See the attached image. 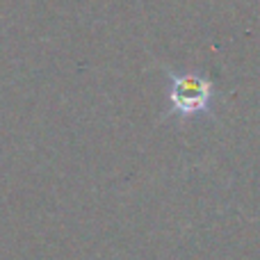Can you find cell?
I'll use <instances>...</instances> for the list:
<instances>
[{
	"instance_id": "obj_1",
	"label": "cell",
	"mask_w": 260,
	"mask_h": 260,
	"mask_svg": "<svg viewBox=\"0 0 260 260\" xmlns=\"http://www.w3.org/2000/svg\"><path fill=\"white\" fill-rule=\"evenodd\" d=\"M167 114L180 121L215 117L217 91L212 80L201 71H167Z\"/></svg>"
}]
</instances>
